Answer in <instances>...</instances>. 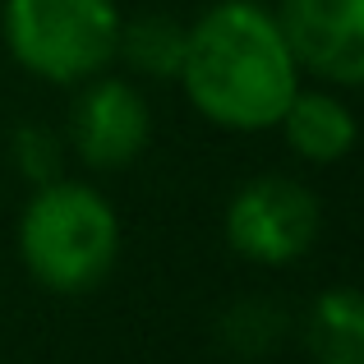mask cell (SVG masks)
<instances>
[{
	"instance_id": "5",
	"label": "cell",
	"mask_w": 364,
	"mask_h": 364,
	"mask_svg": "<svg viewBox=\"0 0 364 364\" xmlns=\"http://www.w3.org/2000/svg\"><path fill=\"white\" fill-rule=\"evenodd\" d=\"M277 28L300 70L364 83V0H282Z\"/></svg>"
},
{
	"instance_id": "1",
	"label": "cell",
	"mask_w": 364,
	"mask_h": 364,
	"mask_svg": "<svg viewBox=\"0 0 364 364\" xmlns=\"http://www.w3.org/2000/svg\"><path fill=\"white\" fill-rule=\"evenodd\" d=\"M300 65L286 46L277 14L222 0L185 33V60L176 79L208 120L226 129H272L300 92Z\"/></svg>"
},
{
	"instance_id": "7",
	"label": "cell",
	"mask_w": 364,
	"mask_h": 364,
	"mask_svg": "<svg viewBox=\"0 0 364 364\" xmlns=\"http://www.w3.org/2000/svg\"><path fill=\"white\" fill-rule=\"evenodd\" d=\"M277 124L286 129L291 148L304 161H337L360 139V124L350 116V107L341 97H328V92H295Z\"/></svg>"
},
{
	"instance_id": "4",
	"label": "cell",
	"mask_w": 364,
	"mask_h": 364,
	"mask_svg": "<svg viewBox=\"0 0 364 364\" xmlns=\"http://www.w3.org/2000/svg\"><path fill=\"white\" fill-rule=\"evenodd\" d=\"M318 198L286 176H258L249 180L226 208V240L240 258L263 267H286L304 258L318 240Z\"/></svg>"
},
{
	"instance_id": "3",
	"label": "cell",
	"mask_w": 364,
	"mask_h": 364,
	"mask_svg": "<svg viewBox=\"0 0 364 364\" xmlns=\"http://www.w3.org/2000/svg\"><path fill=\"white\" fill-rule=\"evenodd\" d=\"M116 0H5V42L28 74L83 83L116 60Z\"/></svg>"
},
{
	"instance_id": "2",
	"label": "cell",
	"mask_w": 364,
	"mask_h": 364,
	"mask_svg": "<svg viewBox=\"0 0 364 364\" xmlns=\"http://www.w3.org/2000/svg\"><path fill=\"white\" fill-rule=\"evenodd\" d=\"M18 254L46 291L83 295L116 263L120 222L97 189L74 185V180H51L23 208Z\"/></svg>"
},
{
	"instance_id": "8",
	"label": "cell",
	"mask_w": 364,
	"mask_h": 364,
	"mask_svg": "<svg viewBox=\"0 0 364 364\" xmlns=\"http://www.w3.org/2000/svg\"><path fill=\"white\" fill-rule=\"evenodd\" d=\"M314 364H364V291L337 286L323 291L304 328Z\"/></svg>"
},
{
	"instance_id": "10",
	"label": "cell",
	"mask_w": 364,
	"mask_h": 364,
	"mask_svg": "<svg viewBox=\"0 0 364 364\" xmlns=\"http://www.w3.org/2000/svg\"><path fill=\"white\" fill-rule=\"evenodd\" d=\"M14 166L23 171L33 185H51L55 171H60V143L51 129H18L14 134Z\"/></svg>"
},
{
	"instance_id": "9",
	"label": "cell",
	"mask_w": 364,
	"mask_h": 364,
	"mask_svg": "<svg viewBox=\"0 0 364 364\" xmlns=\"http://www.w3.org/2000/svg\"><path fill=\"white\" fill-rule=\"evenodd\" d=\"M185 33L176 18L166 14H143L134 23L120 18V37H116V55H124V65L152 79H176L180 60H185Z\"/></svg>"
},
{
	"instance_id": "6",
	"label": "cell",
	"mask_w": 364,
	"mask_h": 364,
	"mask_svg": "<svg viewBox=\"0 0 364 364\" xmlns=\"http://www.w3.org/2000/svg\"><path fill=\"white\" fill-rule=\"evenodd\" d=\"M148 107L129 83L102 79L79 97L70 116V139L74 152L88 161L92 171H120L148 148Z\"/></svg>"
}]
</instances>
